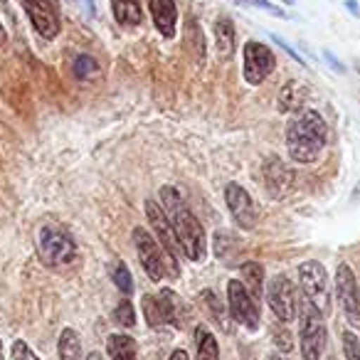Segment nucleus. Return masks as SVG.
Returning a JSON list of instances; mask_svg holds the SVG:
<instances>
[{"mask_svg": "<svg viewBox=\"0 0 360 360\" xmlns=\"http://www.w3.org/2000/svg\"><path fill=\"white\" fill-rule=\"evenodd\" d=\"M160 207L168 215L170 225H173L175 235L180 240V247L186 252L188 259L193 262H205L207 257V240L205 230H202L200 220L191 212V207L183 202L180 193L173 186L160 188Z\"/></svg>", "mask_w": 360, "mask_h": 360, "instance_id": "1", "label": "nucleus"}, {"mask_svg": "<svg viewBox=\"0 0 360 360\" xmlns=\"http://www.w3.org/2000/svg\"><path fill=\"white\" fill-rule=\"evenodd\" d=\"M328 139V126L316 109H304L286 126V150L294 163L309 165L319 160Z\"/></svg>", "mask_w": 360, "mask_h": 360, "instance_id": "2", "label": "nucleus"}, {"mask_svg": "<svg viewBox=\"0 0 360 360\" xmlns=\"http://www.w3.org/2000/svg\"><path fill=\"white\" fill-rule=\"evenodd\" d=\"M134 242H136V252H139V262L146 269L150 281H160L165 276L170 279H178L180 276V264L158 245L153 235L143 227H136L134 230Z\"/></svg>", "mask_w": 360, "mask_h": 360, "instance_id": "3", "label": "nucleus"}, {"mask_svg": "<svg viewBox=\"0 0 360 360\" xmlns=\"http://www.w3.org/2000/svg\"><path fill=\"white\" fill-rule=\"evenodd\" d=\"M37 255H40L42 264L47 266H67L75 262L77 245L65 227L47 222L37 235Z\"/></svg>", "mask_w": 360, "mask_h": 360, "instance_id": "4", "label": "nucleus"}, {"mask_svg": "<svg viewBox=\"0 0 360 360\" xmlns=\"http://www.w3.org/2000/svg\"><path fill=\"white\" fill-rule=\"evenodd\" d=\"M326 323L321 311L306 299L301 306V326H299V348L304 360H321L326 350Z\"/></svg>", "mask_w": 360, "mask_h": 360, "instance_id": "5", "label": "nucleus"}, {"mask_svg": "<svg viewBox=\"0 0 360 360\" xmlns=\"http://www.w3.org/2000/svg\"><path fill=\"white\" fill-rule=\"evenodd\" d=\"M242 72H245V82L252 86L262 84L271 72L276 70V57L264 42H257V40H250L245 42V50H242Z\"/></svg>", "mask_w": 360, "mask_h": 360, "instance_id": "6", "label": "nucleus"}, {"mask_svg": "<svg viewBox=\"0 0 360 360\" xmlns=\"http://www.w3.org/2000/svg\"><path fill=\"white\" fill-rule=\"evenodd\" d=\"M299 284L304 289L306 299L319 311L328 309V274L326 266L316 259H306L299 264Z\"/></svg>", "mask_w": 360, "mask_h": 360, "instance_id": "7", "label": "nucleus"}, {"mask_svg": "<svg viewBox=\"0 0 360 360\" xmlns=\"http://www.w3.org/2000/svg\"><path fill=\"white\" fill-rule=\"evenodd\" d=\"M227 306H230V316L247 330L259 328V304L250 296L240 279H232L227 284Z\"/></svg>", "mask_w": 360, "mask_h": 360, "instance_id": "8", "label": "nucleus"}, {"mask_svg": "<svg viewBox=\"0 0 360 360\" xmlns=\"http://www.w3.org/2000/svg\"><path fill=\"white\" fill-rule=\"evenodd\" d=\"M335 294H338L340 309H343L345 319L350 326L360 328V289L358 279H355L353 269L345 262H340L335 269Z\"/></svg>", "mask_w": 360, "mask_h": 360, "instance_id": "9", "label": "nucleus"}, {"mask_svg": "<svg viewBox=\"0 0 360 360\" xmlns=\"http://www.w3.org/2000/svg\"><path fill=\"white\" fill-rule=\"evenodd\" d=\"M266 304L274 311V316L284 323L296 319V289L289 281V276L279 274L266 286Z\"/></svg>", "mask_w": 360, "mask_h": 360, "instance_id": "10", "label": "nucleus"}, {"mask_svg": "<svg viewBox=\"0 0 360 360\" xmlns=\"http://www.w3.org/2000/svg\"><path fill=\"white\" fill-rule=\"evenodd\" d=\"M146 217H148L150 230L155 232L158 245L163 247V250L168 252L175 262H178L186 252H183V247H180V240H178V235H175L173 225H170L168 215L163 212V207H160L155 200H146Z\"/></svg>", "mask_w": 360, "mask_h": 360, "instance_id": "11", "label": "nucleus"}, {"mask_svg": "<svg viewBox=\"0 0 360 360\" xmlns=\"http://www.w3.org/2000/svg\"><path fill=\"white\" fill-rule=\"evenodd\" d=\"M22 8H25L32 27H35V32L42 40H55L60 35L62 22L52 0H22Z\"/></svg>", "mask_w": 360, "mask_h": 360, "instance_id": "12", "label": "nucleus"}, {"mask_svg": "<svg viewBox=\"0 0 360 360\" xmlns=\"http://www.w3.org/2000/svg\"><path fill=\"white\" fill-rule=\"evenodd\" d=\"M225 202H227V210H230L232 220H235L242 230H255L257 227L255 200H252V195L240 186V183H227Z\"/></svg>", "mask_w": 360, "mask_h": 360, "instance_id": "13", "label": "nucleus"}, {"mask_svg": "<svg viewBox=\"0 0 360 360\" xmlns=\"http://www.w3.org/2000/svg\"><path fill=\"white\" fill-rule=\"evenodd\" d=\"M160 304V311L165 316V323L173 326V328H186L188 321L193 319V309L180 299L173 289H160V294L155 296Z\"/></svg>", "mask_w": 360, "mask_h": 360, "instance_id": "14", "label": "nucleus"}, {"mask_svg": "<svg viewBox=\"0 0 360 360\" xmlns=\"http://www.w3.org/2000/svg\"><path fill=\"white\" fill-rule=\"evenodd\" d=\"M146 3H148L155 30L165 40H173L175 30H178V6H175V0H146Z\"/></svg>", "mask_w": 360, "mask_h": 360, "instance_id": "15", "label": "nucleus"}, {"mask_svg": "<svg viewBox=\"0 0 360 360\" xmlns=\"http://www.w3.org/2000/svg\"><path fill=\"white\" fill-rule=\"evenodd\" d=\"M291 180H294V173L281 163L279 158H269L264 163V183L266 191L271 193L274 198H281L286 191L291 188Z\"/></svg>", "mask_w": 360, "mask_h": 360, "instance_id": "16", "label": "nucleus"}, {"mask_svg": "<svg viewBox=\"0 0 360 360\" xmlns=\"http://www.w3.org/2000/svg\"><path fill=\"white\" fill-rule=\"evenodd\" d=\"M215 45H217V55L222 62L232 60L237 50V35H235V22L230 18H217L215 20Z\"/></svg>", "mask_w": 360, "mask_h": 360, "instance_id": "17", "label": "nucleus"}, {"mask_svg": "<svg viewBox=\"0 0 360 360\" xmlns=\"http://www.w3.org/2000/svg\"><path fill=\"white\" fill-rule=\"evenodd\" d=\"M240 276H242V284H245V289L250 291L252 299L259 304L262 294H264V266L259 264V262H245V264L240 266Z\"/></svg>", "mask_w": 360, "mask_h": 360, "instance_id": "18", "label": "nucleus"}, {"mask_svg": "<svg viewBox=\"0 0 360 360\" xmlns=\"http://www.w3.org/2000/svg\"><path fill=\"white\" fill-rule=\"evenodd\" d=\"M111 11L119 25L136 27L143 22V6L141 0H111Z\"/></svg>", "mask_w": 360, "mask_h": 360, "instance_id": "19", "label": "nucleus"}, {"mask_svg": "<svg viewBox=\"0 0 360 360\" xmlns=\"http://www.w3.org/2000/svg\"><path fill=\"white\" fill-rule=\"evenodd\" d=\"M106 353L111 360H136L139 355V345L131 335L126 333H111L106 338Z\"/></svg>", "mask_w": 360, "mask_h": 360, "instance_id": "20", "label": "nucleus"}, {"mask_svg": "<svg viewBox=\"0 0 360 360\" xmlns=\"http://www.w3.org/2000/svg\"><path fill=\"white\" fill-rule=\"evenodd\" d=\"M306 96H309V89H306L304 84H299V82L291 79L289 84L279 91V111H299L301 104L306 101Z\"/></svg>", "mask_w": 360, "mask_h": 360, "instance_id": "21", "label": "nucleus"}, {"mask_svg": "<svg viewBox=\"0 0 360 360\" xmlns=\"http://www.w3.org/2000/svg\"><path fill=\"white\" fill-rule=\"evenodd\" d=\"M195 345H198L195 360H220V345H217L215 335L207 330V326H198L195 328Z\"/></svg>", "mask_w": 360, "mask_h": 360, "instance_id": "22", "label": "nucleus"}, {"mask_svg": "<svg viewBox=\"0 0 360 360\" xmlns=\"http://www.w3.org/2000/svg\"><path fill=\"white\" fill-rule=\"evenodd\" d=\"M57 353H60V360H82V340L75 328H65L60 333Z\"/></svg>", "mask_w": 360, "mask_h": 360, "instance_id": "23", "label": "nucleus"}, {"mask_svg": "<svg viewBox=\"0 0 360 360\" xmlns=\"http://www.w3.org/2000/svg\"><path fill=\"white\" fill-rule=\"evenodd\" d=\"M141 309H143V316H146V323L150 326L153 330H160V328H165V316H163V311H160V304H158V299L155 296H150V294H146L143 299H141Z\"/></svg>", "mask_w": 360, "mask_h": 360, "instance_id": "24", "label": "nucleus"}, {"mask_svg": "<svg viewBox=\"0 0 360 360\" xmlns=\"http://www.w3.org/2000/svg\"><path fill=\"white\" fill-rule=\"evenodd\" d=\"M186 47L191 50V55L195 57V60H202V57H205V37H202L200 25H198L193 18L186 25Z\"/></svg>", "mask_w": 360, "mask_h": 360, "instance_id": "25", "label": "nucleus"}, {"mask_svg": "<svg viewBox=\"0 0 360 360\" xmlns=\"http://www.w3.org/2000/svg\"><path fill=\"white\" fill-rule=\"evenodd\" d=\"M111 279H114L116 289H119L121 294L131 296V291H134V281H131V271L124 262H116V264L111 266Z\"/></svg>", "mask_w": 360, "mask_h": 360, "instance_id": "26", "label": "nucleus"}, {"mask_svg": "<svg viewBox=\"0 0 360 360\" xmlns=\"http://www.w3.org/2000/svg\"><path fill=\"white\" fill-rule=\"evenodd\" d=\"M111 319H114L116 326H124V328H134V326H136V311H134V306H131V301L129 299H121V304L114 309Z\"/></svg>", "mask_w": 360, "mask_h": 360, "instance_id": "27", "label": "nucleus"}, {"mask_svg": "<svg viewBox=\"0 0 360 360\" xmlns=\"http://www.w3.org/2000/svg\"><path fill=\"white\" fill-rule=\"evenodd\" d=\"M96 72H99V65H96V60H91V57L82 55L75 60V77L77 79H89V77H94Z\"/></svg>", "mask_w": 360, "mask_h": 360, "instance_id": "28", "label": "nucleus"}, {"mask_svg": "<svg viewBox=\"0 0 360 360\" xmlns=\"http://www.w3.org/2000/svg\"><path fill=\"white\" fill-rule=\"evenodd\" d=\"M343 353L345 360H360V340L350 330H343Z\"/></svg>", "mask_w": 360, "mask_h": 360, "instance_id": "29", "label": "nucleus"}, {"mask_svg": "<svg viewBox=\"0 0 360 360\" xmlns=\"http://www.w3.org/2000/svg\"><path fill=\"white\" fill-rule=\"evenodd\" d=\"M230 3H237V6H252V8H262L266 13H274V15L284 18V11H279L276 6H271L269 0H230Z\"/></svg>", "mask_w": 360, "mask_h": 360, "instance_id": "30", "label": "nucleus"}, {"mask_svg": "<svg viewBox=\"0 0 360 360\" xmlns=\"http://www.w3.org/2000/svg\"><path fill=\"white\" fill-rule=\"evenodd\" d=\"M200 296H202V301H205V304L210 306V311H212V316H215V321L225 319V309H222V304H220V301H217V296L212 294L210 289H205Z\"/></svg>", "mask_w": 360, "mask_h": 360, "instance_id": "31", "label": "nucleus"}, {"mask_svg": "<svg viewBox=\"0 0 360 360\" xmlns=\"http://www.w3.org/2000/svg\"><path fill=\"white\" fill-rule=\"evenodd\" d=\"M13 358L15 360H40L35 353H32L30 345H27L25 340H15V343H13Z\"/></svg>", "mask_w": 360, "mask_h": 360, "instance_id": "32", "label": "nucleus"}, {"mask_svg": "<svg viewBox=\"0 0 360 360\" xmlns=\"http://www.w3.org/2000/svg\"><path fill=\"white\" fill-rule=\"evenodd\" d=\"M274 343L279 345L281 350H291V338H289V333H286V330H281V333L274 335Z\"/></svg>", "mask_w": 360, "mask_h": 360, "instance_id": "33", "label": "nucleus"}, {"mask_svg": "<svg viewBox=\"0 0 360 360\" xmlns=\"http://www.w3.org/2000/svg\"><path fill=\"white\" fill-rule=\"evenodd\" d=\"M170 360H191L188 358V353L183 348H178V350H173V353H170Z\"/></svg>", "mask_w": 360, "mask_h": 360, "instance_id": "34", "label": "nucleus"}, {"mask_svg": "<svg viewBox=\"0 0 360 360\" xmlns=\"http://www.w3.org/2000/svg\"><path fill=\"white\" fill-rule=\"evenodd\" d=\"M345 6H348V11L353 13V15H360V8L355 6V0H345Z\"/></svg>", "mask_w": 360, "mask_h": 360, "instance_id": "35", "label": "nucleus"}, {"mask_svg": "<svg viewBox=\"0 0 360 360\" xmlns=\"http://www.w3.org/2000/svg\"><path fill=\"white\" fill-rule=\"evenodd\" d=\"M6 40H8V35H6V27L0 25V45H6Z\"/></svg>", "mask_w": 360, "mask_h": 360, "instance_id": "36", "label": "nucleus"}, {"mask_svg": "<svg viewBox=\"0 0 360 360\" xmlns=\"http://www.w3.org/2000/svg\"><path fill=\"white\" fill-rule=\"evenodd\" d=\"M86 360H101V355H99V353H91V355H89V358H86Z\"/></svg>", "mask_w": 360, "mask_h": 360, "instance_id": "37", "label": "nucleus"}, {"mask_svg": "<svg viewBox=\"0 0 360 360\" xmlns=\"http://www.w3.org/2000/svg\"><path fill=\"white\" fill-rule=\"evenodd\" d=\"M281 3H284V6H294V0H281Z\"/></svg>", "mask_w": 360, "mask_h": 360, "instance_id": "38", "label": "nucleus"}, {"mask_svg": "<svg viewBox=\"0 0 360 360\" xmlns=\"http://www.w3.org/2000/svg\"><path fill=\"white\" fill-rule=\"evenodd\" d=\"M269 360H281L279 355H269Z\"/></svg>", "mask_w": 360, "mask_h": 360, "instance_id": "39", "label": "nucleus"}, {"mask_svg": "<svg viewBox=\"0 0 360 360\" xmlns=\"http://www.w3.org/2000/svg\"><path fill=\"white\" fill-rule=\"evenodd\" d=\"M0 355H3V340H0Z\"/></svg>", "mask_w": 360, "mask_h": 360, "instance_id": "40", "label": "nucleus"}, {"mask_svg": "<svg viewBox=\"0 0 360 360\" xmlns=\"http://www.w3.org/2000/svg\"><path fill=\"white\" fill-rule=\"evenodd\" d=\"M0 360H6V358H3V355H0Z\"/></svg>", "mask_w": 360, "mask_h": 360, "instance_id": "41", "label": "nucleus"}]
</instances>
